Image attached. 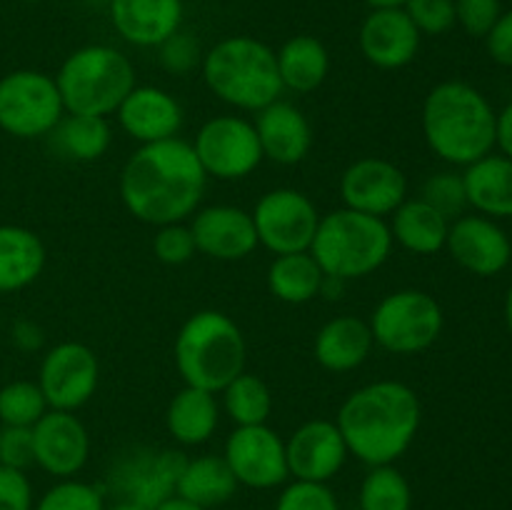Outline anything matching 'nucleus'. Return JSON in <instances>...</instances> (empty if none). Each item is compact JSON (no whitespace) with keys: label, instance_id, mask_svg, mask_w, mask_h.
Instances as JSON below:
<instances>
[{"label":"nucleus","instance_id":"c85d7f7f","mask_svg":"<svg viewBox=\"0 0 512 510\" xmlns=\"http://www.w3.org/2000/svg\"><path fill=\"white\" fill-rule=\"evenodd\" d=\"M275 60H278L283 90H293L300 95L318 90L330 73L328 48L323 40L308 33L285 40L275 53Z\"/></svg>","mask_w":512,"mask_h":510},{"label":"nucleus","instance_id":"5fc2aeb1","mask_svg":"<svg viewBox=\"0 0 512 510\" xmlns=\"http://www.w3.org/2000/svg\"><path fill=\"white\" fill-rule=\"evenodd\" d=\"M90 3H108V0H90Z\"/></svg>","mask_w":512,"mask_h":510},{"label":"nucleus","instance_id":"864d4df0","mask_svg":"<svg viewBox=\"0 0 512 510\" xmlns=\"http://www.w3.org/2000/svg\"><path fill=\"white\" fill-rule=\"evenodd\" d=\"M505 323H508V330L512 333V285L505 295Z\"/></svg>","mask_w":512,"mask_h":510},{"label":"nucleus","instance_id":"72a5a7b5","mask_svg":"<svg viewBox=\"0 0 512 510\" xmlns=\"http://www.w3.org/2000/svg\"><path fill=\"white\" fill-rule=\"evenodd\" d=\"M413 490L395 465H373L360 485V510H410Z\"/></svg>","mask_w":512,"mask_h":510},{"label":"nucleus","instance_id":"423d86ee","mask_svg":"<svg viewBox=\"0 0 512 510\" xmlns=\"http://www.w3.org/2000/svg\"><path fill=\"white\" fill-rule=\"evenodd\" d=\"M388 220L358 213L350 208L320 215L318 230L310 243V255L325 275L340 280L368 278L388 263L393 253Z\"/></svg>","mask_w":512,"mask_h":510},{"label":"nucleus","instance_id":"ea45409f","mask_svg":"<svg viewBox=\"0 0 512 510\" xmlns=\"http://www.w3.org/2000/svg\"><path fill=\"white\" fill-rule=\"evenodd\" d=\"M275 510H340L338 498L328 483H308V480H293L285 485L278 495Z\"/></svg>","mask_w":512,"mask_h":510},{"label":"nucleus","instance_id":"a211bd4d","mask_svg":"<svg viewBox=\"0 0 512 510\" xmlns=\"http://www.w3.org/2000/svg\"><path fill=\"white\" fill-rule=\"evenodd\" d=\"M35 465L55 478H73L85 468L90 435L83 420L68 410H48L33 425Z\"/></svg>","mask_w":512,"mask_h":510},{"label":"nucleus","instance_id":"f8f14e48","mask_svg":"<svg viewBox=\"0 0 512 510\" xmlns=\"http://www.w3.org/2000/svg\"><path fill=\"white\" fill-rule=\"evenodd\" d=\"M100 383L98 355L90 345L63 340L45 350L38 370V385L50 410L75 413L93 400Z\"/></svg>","mask_w":512,"mask_h":510},{"label":"nucleus","instance_id":"a18cd8bd","mask_svg":"<svg viewBox=\"0 0 512 510\" xmlns=\"http://www.w3.org/2000/svg\"><path fill=\"white\" fill-rule=\"evenodd\" d=\"M485 43H488V53L495 63L512 68V10L500 15L493 30L485 35Z\"/></svg>","mask_w":512,"mask_h":510},{"label":"nucleus","instance_id":"6e6d98bb","mask_svg":"<svg viewBox=\"0 0 512 510\" xmlns=\"http://www.w3.org/2000/svg\"><path fill=\"white\" fill-rule=\"evenodd\" d=\"M23 3H40V0H23Z\"/></svg>","mask_w":512,"mask_h":510},{"label":"nucleus","instance_id":"58836bf2","mask_svg":"<svg viewBox=\"0 0 512 510\" xmlns=\"http://www.w3.org/2000/svg\"><path fill=\"white\" fill-rule=\"evenodd\" d=\"M153 253L155 258L165 265H185L188 260H193V255L198 253V248H195L190 225L185 223L158 225L153 235Z\"/></svg>","mask_w":512,"mask_h":510},{"label":"nucleus","instance_id":"79ce46f5","mask_svg":"<svg viewBox=\"0 0 512 510\" xmlns=\"http://www.w3.org/2000/svg\"><path fill=\"white\" fill-rule=\"evenodd\" d=\"M500 15V0H455V23L473 38H485Z\"/></svg>","mask_w":512,"mask_h":510},{"label":"nucleus","instance_id":"37998d69","mask_svg":"<svg viewBox=\"0 0 512 510\" xmlns=\"http://www.w3.org/2000/svg\"><path fill=\"white\" fill-rule=\"evenodd\" d=\"M0 465L15 470H28L35 465L33 428L0 425Z\"/></svg>","mask_w":512,"mask_h":510},{"label":"nucleus","instance_id":"0eeeda50","mask_svg":"<svg viewBox=\"0 0 512 510\" xmlns=\"http://www.w3.org/2000/svg\"><path fill=\"white\" fill-rule=\"evenodd\" d=\"M65 113L108 118L135 88V68L113 45H83L73 50L53 75Z\"/></svg>","mask_w":512,"mask_h":510},{"label":"nucleus","instance_id":"f704fd0d","mask_svg":"<svg viewBox=\"0 0 512 510\" xmlns=\"http://www.w3.org/2000/svg\"><path fill=\"white\" fill-rule=\"evenodd\" d=\"M48 410L38 380H10L0 388V425L33 428Z\"/></svg>","mask_w":512,"mask_h":510},{"label":"nucleus","instance_id":"c9c22d12","mask_svg":"<svg viewBox=\"0 0 512 510\" xmlns=\"http://www.w3.org/2000/svg\"><path fill=\"white\" fill-rule=\"evenodd\" d=\"M33 510H105V500L95 485L63 478L53 488L45 490V495L33 505Z\"/></svg>","mask_w":512,"mask_h":510},{"label":"nucleus","instance_id":"5701e85b","mask_svg":"<svg viewBox=\"0 0 512 510\" xmlns=\"http://www.w3.org/2000/svg\"><path fill=\"white\" fill-rule=\"evenodd\" d=\"M115 33L138 48H158L183 28V0H108Z\"/></svg>","mask_w":512,"mask_h":510},{"label":"nucleus","instance_id":"c756f323","mask_svg":"<svg viewBox=\"0 0 512 510\" xmlns=\"http://www.w3.org/2000/svg\"><path fill=\"white\" fill-rule=\"evenodd\" d=\"M235 490H238V480H235L233 470L228 468L223 455L185 458L178 485H175V495L208 510L228 503Z\"/></svg>","mask_w":512,"mask_h":510},{"label":"nucleus","instance_id":"9d476101","mask_svg":"<svg viewBox=\"0 0 512 510\" xmlns=\"http://www.w3.org/2000/svg\"><path fill=\"white\" fill-rule=\"evenodd\" d=\"M190 145L205 175L215 180H243L265 160L253 120L243 115H215L205 120Z\"/></svg>","mask_w":512,"mask_h":510},{"label":"nucleus","instance_id":"2f4dec72","mask_svg":"<svg viewBox=\"0 0 512 510\" xmlns=\"http://www.w3.org/2000/svg\"><path fill=\"white\" fill-rule=\"evenodd\" d=\"M325 273L310 250L305 253L275 255L268 265V290L275 300L288 305H305L310 300L320 298V285Z\"/></svg>","mask_w":512,"mask_h":510},{"label":"nucleus","instance_id":"bb28decb","mask_svg":"<svg viewBox=\"0 0 512 510\" xmlns=\"http://www.w3.org/2000/svg\"><path fill=\"white\" fill-rule=\"evenodd\" d=\"M393 243L415 255H435L445 248L450 220L425 203L423 198H405L388 220Z\"/></svg>","mask_w":512,"mask_h":510},{"label":"nucleus","instance_id":"ddd939ff","mask_svg":"<svg viewBox=\"0 0 512 510\" xmlns=\"http://www.w3.org/2000/svg\"><path fill=\"white\" fill-rule=\"evenodd\" d=\"M223 458L238 485L270 490L290 478L285 440L268 423L235 425L223 448Z\"/></svg>","mask_w":512,"mask_h":510},{"label":"nucleus","instance_id":"603ef678","mask_svg":"<svg viewBox=\"0 0 512 510\" xmlns=\"http://www.w3.org/2000/svg\"><path fill=\"white\" fill-rule=\"evenodd\" d=\"M105 510H108V508H105ZM110 510H150V508H145V505L133 503V500H118V503H115Z\"/></svg>","mask_w":512,"mask_h":510},{"label":"nucleus","instance_id":"8fccbe9b","mask_svg":"<svg viewBox=\"0 0 512 510\" xmlns=\"http://www.w3.org/2000/svg\"><path fill=\"white\" fill-rule=\"evenodd\" d=\"M153 510H208V508H200V505L190 503V500L180 498V495H170L168 500H163L160 505H155Z\"/></svg>","mask_w":512,"mask_h":510},{"label":"nucleus","instance_id":"f3484780","mask_svg":"<svg viewBox=\"0 0 512 510\" xmlns=\"http://www.w3.org/2000/svg\"><path fill=\"white\" fill-rule=\"evenodd\" d=\"M445 248L460 268L478 278H493L503 273L512 258L508 233L485 215H460L450 220Z\"/></svg>","mask_w":512,"mask_h":510},{"label":"nucleus","instance_id":"cd10ccee","mask_svg":"<svg viewBox=\"0 0 512 510\" xmlns=\"http://www.w3.org/2000/svg\"><path fill=\"white\" fill-rule=\"evenodd\" d=\"M465 195L470 208L485 218H512V160L485 155L465 168Z\"/></svg>","mask_w":512,"mask_h":510},{"label":"nucleus","instance_id":"4468645a","mask_svg":"<svg viewBox=\"0 0 512 510\" xmlns=\"http://www.w3.org/2000/svg\"><path fill=\"white\" fill-rule=\"evenodd\" d=\"M340 198L345 208L388 220L408 198V178L393 160L365 155L340 175Z\"/></svg>","mask_w":512,"mask_h":510},{"label":"nucleus","instance_id":"412c9836","mask_svg":"<svg viewBox=\"0 0 512 510\" xmlns=\"http://www.w3.org/2000/svg\"><path fill=\"white\" fill-rule=\"evenodd\" d=\"M115 115L123 133L140 145L178 138L185 123L183 105L158 85H135Z\"/></svg>","mask_w":512,"mask_h":510},{"label":"nucleus","instance_id":"b1692460","mask_svg":"<svg viewBox=\"0 0 512 510\" xmlns=\"http://www.w3.org/2000/svg\"><path fill=\"white\" fill-rule=\"evenodd\" d=\"M373 333L368 320L355 315L330 318L313 340V355L318 365L330 373L358 370L373 353Z\"/></svg>","mask_w":512,"mask_h":510},{"label":"nucleus","instance_id":"6e6552de","mask_svg":"<svg viewBox=\"0 0 512 510\" xmlns=\"http://www.w3.org/2000/svg\"><path fill=\"white\" fill-rule=\"evenodd\" d=\"M375 345L393 355H418L435 345L445 325L443 308L430 293L418 288L393 290L370 313Z\"/></svg>","mask_w":512,"mask_h":510},{"label":"nucleus","instance_id":"f257e3e1","mask_svg":"<svg viewBox=\"0 0 512 510\" xmlns=\"http://www.w3.org/2000/svg\"><path fill=\"white\" fill-rule=\"evenodd\" d=\"M208 175L183 138L140 145L120 170L118 193L125 210L153 228L185 223L203 203Z\"/></svg>","mask_w":512,"mask_h":510},{"label":"nucleus","instance_id":"09e8293b","mask_svg":"<svg viewBox=\"0 0 512 510\" xmlns=\"http://www.w3.org/2000/svg\"><path fill=\"white\" fill-rule=\"evenodd\" d=\"M345 290V280L333 278V275H325L323 285H320V295L328 300H338Z\"/></svg>","mask_w":512,"mask_h":510},{"label":"nucleus","instance_id":"de8ad7c7","mask_svg":"<svg viewBox=\"0 0 512 510\" xmlns=\"http://www.w3.org/2000/svg\"><path fill=\"white\" fill-rule=\"evenodd\" d=\"M495 145L503 150L505 158L512 160V103L495 115Z\"/></svg>","mask_w":512,"mask_h":510},{"label":"nucleus","instance_id":"1a4fd4ad","mask_svg":"<svg viewBox=\"0 0 512 510\" xmlns=\"http://www.w3.org/2000/svg\"><path fill=\"white\" fill-rule=\"evenodd\" d=\"M65 108L53 75L13 70L0 78V130L18 140L48 138Z\"/></svg>","mask_w":512,"mask_h":510},{"label":"nucleus","instance_id":"473e14b6","mask_svg":"<svg viewBox=\"0 0 512 510\" xmlns=\"http://www.w3.org/2000/svg\"><path fill=\"white\" fill-rule=\"evenodd\" d=\"M223 410L233 425H263L273 413V393L255 373L243 370L223 390Z\"/></svg>","mask_w":512,"mask_h":510},{"label":"nucleus","instance_id":"dca6fc26","mask_svg":"<svg viewBox=\"0 0 512 510\" xmlns=\"http://www.w3.org/2000/svg\"><path fill=\"white\" fill-rule=\"evenodd\" d=\"M285 455H288V470L295 480L328 483L343 470L350 450L335 420L315 418L305 420L285 440Z\"/></svg>","mask_w":512,"mask_h":510},{"label":"nucleus","instance_id":"6ab92c4d","mask_svg":"<svg viewBox=\"0 0 512 510\" xmlns=\"http://www.w3.org/2000/svg\"><path fill=\"white\" fill-rule=\"evenodd\" d=\"M188 225L198 253L213 260H245L260 245L253 215L238 205H205L195 210Z\"/></svg>","mask_w":512,"mask_h":510},{"label":"nucleus","instance_id":"4be33fe9","mask_svg":"<svg viewBox=\"0 0 512 510\" xmlns=\"http://www.w3.org/2000/svg\"><path fill=\"white\" fill-rule=\"evenodd\" d=\"M255 133H258L263 158L278 165H298L308 158L313 148V125L308 115L290 100H275L255 113Z\"/></svg>","mask_w":512,"mask_h":510},{"label":"nucleus","instance_id":"c03bdc74","mask_svg":"<svg viewBox=\"0 0 512 510\" xmlns=\"http://www.w3.org/2000/svg\"><path fill=\"white\" fill-rule=\"evenodd\" d=\"M0 510H33V488L25 470L0 465Z\"/></svg>","mask_w":512,"mask_h":510},{"label":"nucleus","instance_id":"393cba45","mask_svg":"<svg viewBox=\"0 0 512 510\" xmlns=\"http://www.w3.org/2000/svg\"><path fill=\"white\" fill-rule=\"evenodd\" d=\"M45 245L25 225H0V295L33 285L45 268Z\"/></svg>","mask_w":512,"mask_h":510},{"label":"nucleus","instance_id":"9b49d317","mask_svg":"<svg viewBox=\"0 0 512 510\" xmlns=\"http://www.w3.org/2000/svg\"><path fill=\"white\" fill-rule=\"evenodd\" d=\"M258 243L273 255L305 253L318 230V205L295 188H275L260 195L253 208Z\"/></svg>","mask_w":512,"mask_h":510},{"label":"nucleus","instance_id":"2eb2a0df","mask_svg":"<svg viewBox=\"0 0 512 510\" xmlns=\"http://www.w3.org/2000/svg\"><path fill=\"white\" fill-rule=\"evenodd\" d=\"M183 465L185 455L178 450L138 448L113 468V488L120 493V500H133L153 510L175 495Z\"/></svg>","mask_w":512,"mask_h":510},{"label":"nucleus","instance_id":"39448f33","mask_svg":"<svg viewBox=\"0 0 512 510\" xmlns=\"http://www.w3.org/2000/svg\"><path fill=\"white\" fill-rule=\"evenodd\" d=\"M173 355L185 385L220 393L245 370L248 343L240 325L223 310H198L180 325Z\"/></svg>","mask_w":512,"mask_h":510},{"label":"nucleus","instance_id":"e433bc0d","mask_svg":"<svg viewBox=\"0 0 512 510\" xmlns=\"http://www.w3.org/2000/svg\"><path fill=\"white\" fill-rule=\"evenodd\" d=\"M418 198H423L425 203L433 205V208L438 210V213H443L448 220L460 218V215H465V208H468L463 175L450 173V170L430 175L423 183V188H420Z\"/></svg>","mask_w":512,"mask_h":510},{"label":"nucleus","instance_id":"4c0bfd02","mask_svg":"<svg viewBox=\"0 0 512 510\" xmlns=\"http://www.w3.org/2000/svg\"><path fill=\"white\" fill-rule=\"evenodd\" d=\"M158 63L160 68L173 75L193 73L203 63V50H200L198 38L180 28L178 33L158 45Z\"/></svg>","mask_w":512,"mask_h":510},{"label":"nucleus","instance_id":"20e7f679","mask_svg":"<svg viewBox=\"0 0 512 510\" xmlns=\"http://www.w3.org/2000/svg\"><path fill=\"white\" fill-rule=\"evenodd\" d=\"M200 73L215 98L243 113H258L283 95L275 50L250 35L218 40L203 53Z\"/></svg>","mask_w":512,"mask_h":510},{"label":"nucleus","instance_id":"f03ea898","mask_svg":"<svg viewBox=\"0 0 512 510\" xmlns=\"http://www.w3.org/2000/svg\"><path fill=\"white\" fill-rule=\"evenodd\" d=\"M350 455L365 465H393L423 423L418 393L400 380H375L353 390L335 415Z\"/></svg>","mask_w":512,"mask_h":510},{"label":"nucleus","instance_id":"7ed1b4c3","mask_svg":"<svg viewBox=\"0 0 512 510\" xmlns=\"http://www.w3.org/2000/svg\"><path fill=\"white\" fill-rule=\"evenodd\" d=\"M495 115L490 100L475 85L443 80L425 95V143L445 163L468 168L493 153Z\"/></svg>","mask_w":512,"mask_h":510},{"label":"nucleus","instance_id":"7c9ffc66","mask_svg":"<svg viewBox=\"0 0 512 510\" xmlns=\"http://www.w3.org/2000/svg\"><path fill=\"white\" fill-rule=\"evenodd\" d=\"M50 148L60 158L75 160V163H93L108 153L113 143V130L108 118L98 115H75L65 113L63 120L50 130Z\"/></svg>","mask_w":512,"mask_h":510},{"label":"nucleus","instance_id":"aec40b11","mask_svg":"<svg viewBox=\"0 0 512 510\" xmlns=\"http://www.w3.org/2000/svg\"><path fill=\"white\" fill-rule=\"evenodd\" d=\"M420 30L403 8H378L365 15L358 33L363 58L380 70H400L420 50Z\"/></svg>","mask_w":512,"mask_h":510},{"label":"nucleus","instance_id":"a878e982","mask_svg":"<svg viewBox=\"0 0 512 510\" xmlns=\"http://www.w3.org/2000/svg\"><path fill=\"white\" fill-rule=\"evenodd\" d=\"M220 425V403L215 393L193 385H183L170 398L165 410V428L180 445H203Z\"/></svg>","mask_w":512,"mask_h":510},{"label":"nucleus","instance_id":"49530a36","mask_svg":"<svg viewBox=\"0 0 512 510\" xmlns=\"http://www.w3.org/2000/svg\"><path fill=\"white\" fill-rule=\"evenodd\" d=\"M10 340L20 353H38L45 345V330L35 320L20 318L10 328Z\"/></svg>","mask_w":512,"mask_h":510},{"label":"nucleus","instance_id":"a19ab883","mask_svg":"<svg viewBox=\"0 0 512 510\" xmlns=\"http://www.w3.org/2000/svg\"><path fill=\"white\" fill-rule=\"evenodd\" d=\"M403 10L420 35H443L455 25V0H408Z\"/></svg>","mask_w":512,"mask_h":510},{"label":"nucleus","instance_id":"3c124183","mask_svg":"<svg viewBox=\"0 0 512 510\" xmlns=\"http://www.w3.org/2000/svg\"><path fill=\"white\" fill-rule=\"evenodd\" d=\"M370 10H378V8H403L408 0H363Z\"/></svg>","mask_w":512,"mask_h":510}]
</instances>
